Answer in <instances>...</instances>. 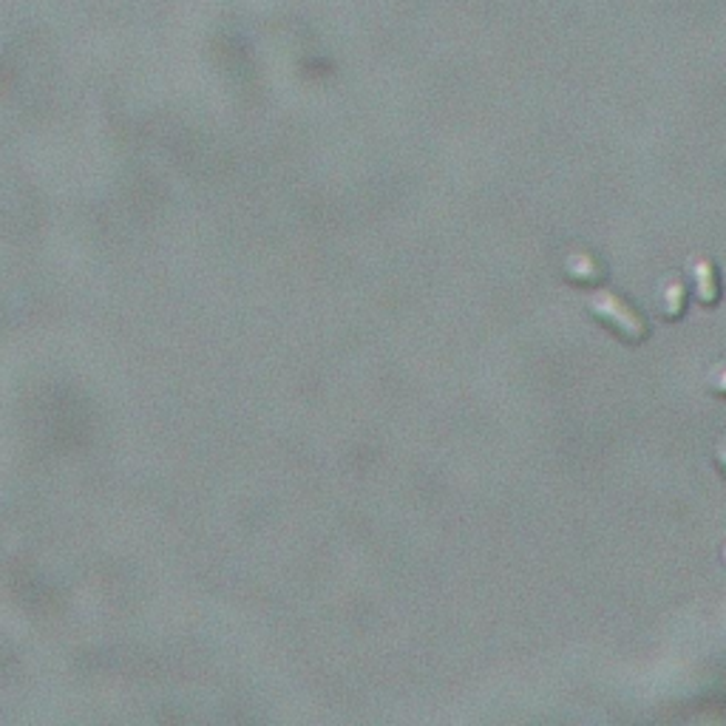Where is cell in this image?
Wrapping results in <instances>:
<instances>
[{
  "label": "cell",
  "instance_id": "6da1fadb",
  "mask_svg": "<svg viewBox=\"0 0 726 726\" xmlns=\"http://www.w3.org/2000/svg\"><path fill=\"white\" fill-rule=\"evenodd\" d=\"M585 309L599 327L616 335L618 341L627 344V347H642L653 335L650 318L616 289H596L593 296H587Z\"/></svg>",
  "mask_w": 726,
  "mask_h": 726
},
{
  "label": "cell",
  "instance_id": "7a4b0ae2",
  "mask_svg": "<svg viewBox=\"0 0 726 726\" xmlns=\"http://www.w3.org/2000/svg\"><path fill=\"white\" fill-rule=\"evenodd\" d=\"M689 278H693V296L701 307H718L724 296V282H720V267L713 256L689 258Z\"/></svg>",
  "mask_w": 726,
  "mask_h": 726
},
{
  "label": "cell",
  "instance_id": "3957f363",
  "mask_svg": "<svg viewBox=\"0 0 726 726\" xmlns=\"http://www.w3.org/2000/svg\"><path fill=\"white\" fill-rule=\"evenodd\" d=\"M562 270H565V282H571L573 287L582 289L602 287L604 278H607V264L593 250H571L565 256Z\"/></svg>",
  "mask_w": 726,
  "mask_h": 726
},
{
  "label": "cell",
  "instance_id": "277c9868",
  "mask_svg": "<svg viewBox=\"0 0 726 726\" xmlns=\"http://www.w3.org/2000/svg\"><path fill=\"white\" fill-rule=\"evenodd\" d=\"M689 307V289L684 284V278L669 276L664 278L662 287H658V313H662V321L678 324L684 321Z\"/></svg>",
  "mask_w": 726,
  "mask_h": 726
},
{
  "label": "cell",
  "instance_id": "5b68a950",
  "mask_svg": "<svg viewBox=\"0 0 726 726\" xmlns=\"http://www.w3.org/2000/svg\"><path fill=\"white\" fill-rule=\"evenodd\" d=\"M707 389H709V395H713V398H724L726 400V364H724V367L713 369Z\"/></svg>",
  "mask_w": 726,
  "mask_h": 726
},
{
  "label": "cell",
  "instance_id": "8992f818",
  "mask_svg": "<svg viewBox=\"0 0 726 726\" xmlns=\"http://www.w3.org/2000/svg\"><path fill=\"white\" fill-rule=\"evenodd\" d=\"M715 466H718L720 474L726 477V440H720V443L715 446Z\"/></svg>",
  "mask_w": 726,
  "mask_h": 726
},
{
  "label": "cell",
  "instance_id": "52a82bcc",
  "mask_svg": "<svg viewBox=\"0 0 726 726\" xmlns=\"http://www.w3.org/2000/svg\"><path fill=\"white\" fill-rule=\"evenodd\" d=\"M720 560L726 562V542H724V548H720Z\"/></svg>",
  "mask_w": 726,
  "mask_h": 726
}]
</instances>
